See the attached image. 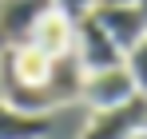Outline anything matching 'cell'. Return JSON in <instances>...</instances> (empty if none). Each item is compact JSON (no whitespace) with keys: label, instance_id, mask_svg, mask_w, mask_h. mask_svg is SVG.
Instances as JSON below:
<instances>
[{"label":"cell","instance_id":"cell-1","mask_svg":"<svg viewBox=\"0 0 147 139\" xmlns=\"http://www.w3.org/2000/svg\"><path fill=\"white\" fill-rule=\"evenodd\" d=\"M147 131V95H131L119 107L92 111L80 139H139Z\"/></svg>","mask_w":147,"mask_h":139},{"label":"cell","instance_id":"cell-2","mask_svg":"<svg viewBox=\"0 0 147 139\" xmlns=\"http://www.w3.org/2000/svg\"><path fill=\"white\" fill-rule=\"evenodd\" d=\"M72 52H76V60L84 64V72H99V68H115V64H123L119 44L99 28V20L92 16V12H84V16L76 20Z\"/></svg>","mask_w":147,"mask_h":139},{"label":"cell","instance_id":"cell-3","mask_svg":"<svg viewBox=\"0 0 147 139\" xmlns=\"http://www.w3.org/2000/svg\"><path fill=\"white\" fill-rule=\"evenodd\" d=\"M135 92V80H131V72L115 64V68H99V72H88L84 76V92H80V103L88 107V111H103V107H119L127 103Z\"/></svg>","mask_w":147,"mask_h":139},{"label":"cell","instance_id":"cell-4","mask_svg":"<svg viewBox=\"0 0 147 139\" xmlns=\"http://www.w3.org/2000/svg\"><path fill=\"white\" fill-rule=\"evenodd\" d=\"M56 8V0H0V48L32 40V28Z\"/></svg>","mask_w":147,"mask_h":139},{"label":"cell","instance_id":"cell-5","mask_svg":"<svg viewBox=\"0 0 147 139\" xmlns=\"http://www.w3.org/2000/svg\"><path fill=\"white\" fill-rule=\"evenodd\" d=\"M92 16H96L99 28L119 44V52H127V48L147 32V12L139 4H96Z\"/></svg>","mask_w":147,"mask_h":139},{"label":"cell","instance_id":"cell-6","mask_svg":"<svg viewBox=\"0 0 147 139\" xmlns=\"http://www.w3.org/2000/svg\"><path fill=\"white\" fill-rule=\"evenodd\" d=\"M56 127V111L40 115V111H20L8 99H0V139H48Z\"/></svg>","mask_w":147,"mask_h":139},{"label":"cell","instance_id":"cell-7","mask_svg":"<svg viewBox=\"0 0 147 139\" xmlns=\"http://www.w3.org/2000/svg\"><path fill=\"white\" fill-rule=\"evenodd\" d=\"M72 40H76V20L68 12H60V8H52L48 16L32 28V44L40 52H48V56H68Z\"/></svg>","mask_w":147,"mask_h":139},{"label":"cell","instance_id":"cell-8","mask_svg":"<svg viewBox=\"0 0 147 139\" xmlns=\"http://www.w3.org/2000/svg\"><path fill=\"white\" fill-rule=\"evenodd\" d=\"M123 68L131 72V80H135V92L147 95V32L135 40V44L123 52Z\"/></svg>","mask_w":147,"mask_h":139},{"label":"cell","instance_id":"cell-9","mask_svg":"<svg viewBox=\"0 0 147 139\" xmlns=\"http://www.w3.org/2000/svg\"><path fill=\"white\" fill-rule=\"evenodd\" d=\"M56 8H60V12H68L72 20H80L84 12H92V8H96V0H56Z\"/></svg>","mask_w":147,"mask_h":139},{"label":"cell","instance_id":"cell-10","mask_svg":"<svg viewBox=\"0 0 147 139\" xmlns=\"http://www.w3.org/2000/svg\"><path fill=\"white\" fill-rule=\"evenodd\" d=\"M96 4H139V0H96Z\"/></svg>","mask_w":147,"mask_h":139},{"label":"cell","instance_id":"cell-11","mask_svg":"<svg viewBox=\"0 0 147 139\" xmlns=\"http://www.w3.org/2000/svg\"><path fill=\"white\" fill-rule=\"evenodd\" d=\"M139 8H143V12H147V0H139Z\"/></svg>","mask_w":147,"mask_h":139},{"label":"cell","instance_id":"cell-12","mask_svg":"<svg viewBox=\"0 0 147 139\" xmlns=\"http://www.w3.org/2000/svg\"><path fill=\"white\" fill-rule=\"evenodd\" d=\"M139 139H147V131H143V135H139Z\"/></svg>","mask_w":147,"mask_h":139}]
</instances>
